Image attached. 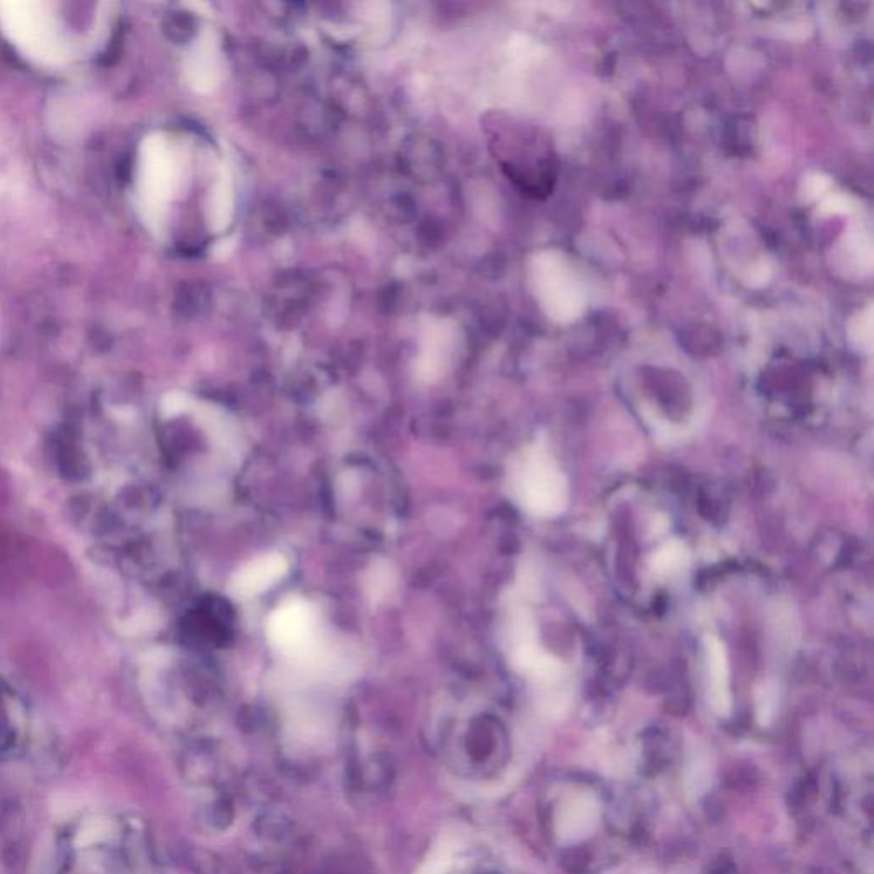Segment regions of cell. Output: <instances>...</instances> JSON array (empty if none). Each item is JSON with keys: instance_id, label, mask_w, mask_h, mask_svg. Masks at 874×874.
Segmentation results:
<instances>
[{"instance_id": "cell-1", "label": "cell", "mask_w": 874, "mask_h": 874, "mask_svg": "<svg viewBox=\"0 0 874 874\" xmlns=\"http://www.w3.org/2000/svg\"><path fill=\"white\" fill-rule=\"evenodd\" d=\"M181 163L171 140L147 135L139 149L137 204L140 216L154 233H161L171 199L180 187Z\"/></svg>"}, {"instance_id": "cell-2", "label": "cell", "mask_w": 874, "mask_h": 874, "mask_svg": "<svg viewBox=\"0 0 874 874\" xmlns=\"http://www.w3.org/2000/svg\"><path fill=\"white\" fill-rule=\"evenodd\" d=\"M0 30L19 52L40 64H60L69 57L64 31L45 4L0 2Z\"/></svg>"}, {"instance_id": "cell-3", "label": "cell", "mask_w": 874, "mask_h": 874, "mask_svg": "<svg viewBox=\"0 0 874 874\" xmlns=\"http://www.w3.org/2000/svg\"><path fill=\"white\" fill-rule=\"evenodd\" d=\"M516 492L521 506L540 518H554L567 506V480L552 456L542 448L531 449L519 465Z\"/></svg>"}, {"instance_id": "cell-4", "label": "cell", "mask_w": 874, "mask_h": 874, "mask_svg": "<svg viewBox=\"0 0 874 874\" xmlns=\"http://www.w3.org/2000/svg\"><path fill=\"white\" fill-rule=\"evenodd\" d=\"M267 634L275 647L292 658L315 663L320 658L316 641L315 610L303 600H291L280 605L267 622Z\"/></svg>"}, {"instance_id": "cell-5", "label": "cell", "mask_w": 874, "mask_h": 874, "mask_svg": "<svg viewBox=\"0 0 874 874\" xmlns=\"http://www.w3.org/2000/svg\"><path fill=\"white\" fill-rule=\"evenodd\" d=\"M222 69L221 41L214 31H204L185 60L188 84L199 93H210L221 84Z\"/></svg>"}, {"instance_id": "cell-6", "label": "cell", "mask_w": 874, "mask_h": 874, "mask_svg": "<svg viewBox=\"0 0 874 874\" xmlns=\"http://www.w3.org/2000/svg\"><path fill=\"white\" fill-rule=\"evenodd\" d=\"M456 330L451 327L449 320H429L426 327L422 328L420 337V354L417 361L420 378H437L443 374L444 369L451 361V354L455 349Z\"/></svg>"}, {"instance_id": "cell-7", "label": "cell", "mask_w": 874, "mask_h": 874, "mask_svg": "<svg viewBox=\"0 0 874 874\" xmlns=\"http://www.w3.org/2000/svg\"><path fill=\"white\" fill-rule=\"evenodd\" d=\"M289 571V562L280 554H265L248 562L234 574L229 583V593L234 598L245 600L260 595L265 589L279 583Z\"/></svg>"}, {"instance_id": "cell-8", "label": "cell", "mask_w": 874, "mask_h": 874, "mask_svg": "<svg viewBox=\"0 0 874 874\" xmlns=\"http://www.w3.org/2000/svg\"><path fill=\"white\" fill-rule=\"evenodd\" d=\"M707 671H709V688L714 706L719 711L729 707V671L726 647L716 636H707L706 641Z\"/></svg>"}, {"instance_id": "cell-9", "label": "cell", "mask_w": 874, "mask_h": 874, "mask_svg": "<svg viewBox=\"0 0 874 874\" xmlns=\"http://www.w3.org/2000/svg\"><path fill=\"white\" fill-rule=\"evenodd\" d=\"M234 212L233 176L228 168H222L216 185L212 188L209 202L210 228L221 233L228 228Z\"/></svg>"}, {"instance_id": "cell-10", "label": "cell", "mask_w": 874, "mask_h": 874, "mask_svg": "<svg viewBox=\"0 0 874 874\" xmlns=\"http://www.w3.org/2000/svg\"><path fill=\"white\" fill-rule=\"evenodd\" d=\"M688 559L690 554L687 545L680 540H671L654 554L651 567L654 574L658 576H671L675 572L682 571L683 567H687Z\"/></svg>"}, {"instance_id": "cell-11", "label": "cell", "mask_w": 874, "mask_h": 874, "mask_svg": "<svg viewBox=\"0 0 874 874\" xmlns=\"http://www.w3.org/2000/svg\"><path fill=\"white\" fill-rule=\"evenodd\" d=\"M108 834H110V825H108V823H88L86 827L82 828L81 834H79V842H81L82 845L96 844V842L106 839Z\"/></svg>"}]
</instances>
